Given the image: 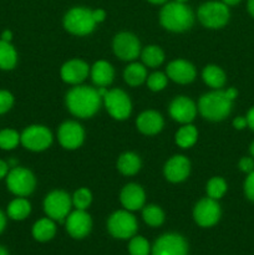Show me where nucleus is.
<instances>
[{
  "instance_id": "9d476101",
  "label": "nucleus",
  "mask_w": 254,
  "mask_h": 255,
  "mask_svg": "<svg viewBox=\"0 0 254 255\" xmlns=\"http://www.w3.org/2000/svg\"><path fill=\"white\" fill-rule=\"evenodd\" d=\"M20 142L30 151H42L51 144V132L44 126H30L20 136Z\"/></svg>"
},
{
  "instance_id": "58836bf2",
  "label": "nucleus",
  "mask_w": 254,
  "mask_h": 255,
  "mask_svg": "<svg viewBox=\"0 0 254 255\" xmlns=\"http://www.w3.org/2000/svg\"><path fill=\"white\" fill-rule=\"evenodd\" d=\"M239 168H241L243 172H248V173L253 172L254 169L253 159L249 158V157H244V158H242L241 162H239Z\"/></svg>"
},
{
  "instance_id": "412c9836",
  "label": "nucleus",
  "mask_w": 254,
  "mask_h": 255,
  "mask_svg": "<svg viewBox=\"0 0 254 255\" xmlns=\"http://www.w3.org/2000/svg\"><path fill=\"white\" fill-rule=\"evenodd\" d=\"M137 127L144 134H156L163 127V119L156 111H146L137 119Z\"/></svg>"
},
{
  "instance_id": "603ef678",
  "label": "nucleus",
  "mask_w": 254,
  "mask_h": 255,
  "mask_svg": "<svg viewBox=\"0 0 254 255\" xmlns=\"http://www.w3.org/2000/svg\"><path fill=\"white\" fill-rule=\"evenodd\" d=\"M148 1L153 2V4H162V2L167 1V0H148Z\"/></svg>"
},
{
  "instance_id": "393cba45",
  "label": "nucleus",
  "mask_w": 254,
  "mask_h": 255,
  "mask_svg": "<svg viewBox=\"0 0 254 255\" xmlns=\"http://www.w3.org/2000/svg\"><path fill=\"white\" fill-rule=\"evenodd\" d=\"M17 61V55L14 46L10 42L0 40V69H14Z\"/></svg>"
},
{
  "instance_id": "09e8293b",
  "label": "nucleus",
  "mask_w": 254,
  "mask_h": 255,
  "mask_svg": "<svg viewBox=\"0 0 254 255\" xmlns=\"http://www.w3.org/2000/svg\"><path fill=\"white\" fill-rule=\"evenodd\" d=\"M97 92H99L100 97H105V96H106V95H107V92H109V91H107V89H106V87H100V89H99V91H97Z\"/></svg>"
},
{
  "instance_id": "5701e85b",
  "label": "nucleus",
  "mask_w": 254,
  "mask_h": 255,
  "mask_svg": "<svg viewBox=\"0 0 254 255\" xmlns=\"http://www.w3.org/2000/svg\"><path fill=\"white\" fill-rule=\"evenodd\" d=\"M56 233V226L51 218H42L32 227V237L37 242H47L54 238Z\"/></svg>"
},
{
  "instance_id": "1a4fd4ad",
  "label": "nucleus",
  "mask_w": 254,
  "mask_h": 255,
  "mask_svg": "<svg viewBox=\"0 0 254 255\" xmlns=\"http://www.w3.org/2000/svg\"><path fill=\"white\" fill-rule=\"evenodd\" d=\"M71 203L69 194L62 191H55L45 198V213L54 221L62 222L69 214Z\"/></svg>"
},
{
  "instance_id": "ea45409f",
  "label": "nucleus",
  "mask_w": 254,
  "mask_h": 255,
  "mask_svg": "<svg viewBox=\"0 0 254 255\" xmlns=\"http://www.w3.org/2000/svg\"><path fill=\"white\" fill-rule=\"evenodd\" d=\"M233 125L236 128L242 129L248 125V122H247V119H244V117H237V119L233 121Z\"/></svg>"
},
{
  "instance_id": "f8f14e48",
  "label": "nucleus",
  "mask_w": 254,
  "mask_h": 255,
  "mask_svg": "<svg viewBox=\"0 0 254 255\" xmlns=\"http://www.w3.org/2000/svg\"><path fill=\"white\" fill-rule=\"evenodd\" d=\"M194 221L201 227H212L221 218V208L213 198H204L197 203L193 211Z\"/></svg>"
},
{
  "instance_id": "20e7f679",
  "label": "nucleus",
  "mask_w": 254,
  "mask_h": 255,
  "mask_svg": "<svg viewBox=\"0 0 254 255\" xmlns=\"http://www.w3.org/2000/svg\"><path fill=\"white\" fill-rule=\"evenodd\" d=\"M95 20L92 11L85 7H74L66 14L64 25L67 31L75 35H87L94 30Z\"/></svg>"
},
{
  "instance_id": "a18cd8bd",
  "label": "nucleus",
  "mask_w": 254,
  "mask_h": 255,
  "mask_svg": "<svg viewBox=\"0 0 254 255\" xmlns=\"http://www.w3.org/2000/svg\"><path fill=\"white\" fill-rule=\"evenodd\" d=\"M11 39H12V34H11V31H10V30H5V31H2L1 39H0V40H2V41L10 42V41H11Z\"/></svg>"
},
{
  "instance_id": "a19ab883",
  "label": "nucleus",
  "mask_w": 254,
  "mask_h": 255,
  "mask_svg": "<svg viewBox=\"0 0 254 255\" xmlns=\"http://www.w3.org/2000/svg\"><path fill=\"white\" fill-rule=\"evenodd\" d=\"M105 11L104 10H101V9H97V10H94V11H92V17H94V20H95V22H100V21H102V20L105 19Z\"/></svg>"
},
{
  "instance_id": "8fccbe9b",
  "label": "nucleus",
  "mask_w": 254,
  "mask_h": 255,
  "mask_svg": "<svg viewBox=\"0 0 254 255\" xmlns=\"http://www.w3.org/2000/svg\"><path fill=\"white\" fill-rule=\"evenodd\" d=\"M239 1H241V0H223V2L226 5H236L238 4Z\"/></svg>"
},
{
  "instance_id": "a878e982",
  "label": "nucleus",
  "mask_w": 254,
  "mask_h": 255,
  "mask_svg": "<svg viewBox=\"0 0 254 255\" xmlns=\"http://www.w3.org/2000/svg\"><path fill=\"white\" fill-rule=\"evenodd\" d=\"M31 212V206L25 198H16L7 206V216L14 221H22Z\"/></svg>"
},
{
  "instance_id": "4c0bfd02",
  "label": "nucleus",
  "mask_w": 254,
  "mask_h": 255,
  "mask_svg": "<svg viewBox=\"0 0 254 255\" xmlns=\"http://www.w3.org/2000/svg\"><path fill=\"white\" fill-rule=\"evenodd\" d=\"M244 191H246V196L254 202V171L251 172L249 176L247 177L246 183H244Z\"/></svg>"
},
{
  "instance_id": "b1692460",
  "label": "nucleus",
  "mask_w": 254,
  "mask_h": 255,
  "mask_svg": "<svg viewBox=\"0 0 254 255\" xmlns=\"http://www.w3.org/2000/svg\"><path fill=\"white\" fill-rule=\"evenodd\" d=\"M117 167H119L120 172L126 176H132V174L137 173L138 169L141 168V161H139L138 156L131 152L124 153L119 158L117 162Z\"/></svg>"
},
{
  "instance_id": "4468645a",
  "label": "nucleus",
  "mask_w": 254,
  "mask_h": 255,
  "mask_svg": "<svg viewBox=\"0 0 254 255\" xmlns=\"http://www.w3.org/2000/svg\"><path fill=\"white\" fill-rule=\"evenodd\" d=\"M114 51L120 59L133 60L139 54V41L129 32H121L114 40Z\"/></svg>"
},
{
  "instance_id": "c03bdc74",
  "label": "nucleus",
  "mask_w": 254,
  "mask_h": 255,
  "mask_svg": "<svg viewBox=\"0 0 254 255\" xmlns=\"http://www.w3.org/2000/svg\"><path fill=\"white\" fill-rule=\"evenodd\" d=\"M5 226H6V217H5V214L0 211V234L4 232Z\"/></svg>"
},
{
  "instance_id": "f3484780",
  "label": "nucleus",
  "mask_w": 254,
  "mask_h": 255,
  "mask_svg": "<svg viewBox=\"0 0 254 255\" xmlns=\"http://www.w3.org/2000/svg\"><path fill=\"white\" fill-rule=\"evenodd\" d=\"M167 75L174 82L178 84H188L196 77V70L193 65L184 60H176L167 66Z\"/></svg>"
},
{
  "instance_id": "a211bd4d",
  "label": "nucleus",
  "mask_w": 254,
  "mask_h": 255,
  "mask_svg": "<svg viewBox=\"0 0 254 255\" xmlns=\"http://www.w3.org/2000/svg\"><path fill=\"white\" fill-rule=\"evenodd\" d=\"M189 161L184 156H174L164 166V176L171 182H181L188 177Z\"/></svg>"
},
{
  "instance_id": "bb28decb",
  "label": "nucleus",
  "mask_w": 254,
  "mask_h": 255,
  "mask_svg": "<svg viewBox=\"0 0 254 255\" xmlns=\"http://www.w3.org/2000/svg\"><path fill=\"white\" fill-rule=\"evenodd\" d=\"M146 67L141 64H131L125 70V81L131 86H138L146 80Z\"/></svg>"
},
{
  "instance_id": "7c9ffc66",
  "label": "nucleus",
  "mask_w": 254,
  "mask_h": 255,
  "mask_svg": "<svg viewBox=\"0 0 254 255\" xmlns=\"http://www.w3.org/2000/svg\"><path fill=\"white\" fill-rule=\"evenodd\" d=\"M143 221L151 227H158L163 223L164 213L159 207L157 206H147L143 209Z\"/></svg>"
},
{
  "instance_id": "e433bc0d",
  "label": "nucleus",
  "mask_w": 254,
  "mask_h": 255,
  "mask_svg": "<svg viewBox=\"0 0 254 255\" xmlns=\"http://www.w3.org/2000/svg\"><path fill=\"white\" fill-rule=\"evenodd\" d=\"M14 104V97L6 90H0V115L9 111Z\"/></svg>"
},
{
  "instance_id": "6e6552de",
  "label": "nucleus",
  "mask_w": 254,
  "mask_h": 255,
  "mask_svg": "<svg viewBox=\"0 0 254 255\" xmlns=\"http://www.w3.org/2000/svg\"><path fill=\"white\" fill-rule=\"evenodd\" d=\"M188 244L179 234L169 233L159 237L153 244L152 255H187Z\"/></svg>"
},
{
  "instance_id": "37998d69",
  "label": "nucleus",
  "mask_w": 254,
  "mask_h": 255,
  "mask_svg": "<svg viewBox=\"0 0 254 255\" xmlns=\"http://www.w3.org/2000/svg\"><path fill=\"white\" fill-rule=\"evenodd\" d=\"M247 122H248V126L252 129H254V107L248 112V116H247Z\"/></svg>"
},
{
  "instance_id": "cd10ccee",
  "label": "nucleus",
  "mask_w": 254,
  "mask_h": 255,
  "mask_svg": "<svg viewBox=\"0 0 254 255\" xmlns=\"http://www.w3.org/2000/svg\"><path fill=\"white\" fill-rule=\"evenodd\" d=\"M203 80L208 86L213 89H221L226 82V75L218 66L209 65L203 70Z\"/></svg>"
},
{
  "instance_id": "39448f33",
  "label": "nucleus",
  "mask_w": 254,
  "mask_h": 255,
  "mask_svg": "<svg viewBox=\"0 0 254 255\" xmlns=\"http://www.w3.org/2000/svg\"><path fill=\"white\" fill-rule=\"evenodd\" d=\"M35 177L29 169L22 167H14L6 174V186L11 193L15 196L25 197L29 196L35 188Z\"/></svg>"
},
{
  "instance_id": "6ab92c4d",
  "label": "nucleus",
  "mask_w": 254,
  "mask_h": 255,
  "mask_svg": "<svg viewBox=\"0 0 254 255\" xmlns=\"http://www.w3.org/2000/svg\"><path fill=\"white\" fill-rule=\"evenodd\" d=\"M89 75V66L81 60H71L61 67V77L69 84H80Z\"/></svg>"
},
{
  "instance_id": "423d86ee",
  "label": "nucleus",
  "mask_w": 254,
  "mask_h": 255,
  "mask_svg": "<svg viewBox=\"0 0 254 255\" xmlns=\"http://www.w3.org/2000/svg\"><path fill=\"white\" fill-rule=\"evenodd\" d=\"M107 229L115 238H131L137 232V221L128 212L117 211L110 217L107 222Z\"/></svg>"
},
{
  "instance_id": "72a5a7b5",
  "label": "nucleus",
  "mask_w": 254,
  "mask_h": 255,
  "mask_svg": "<svg viewBox=\"0 0 254 255\" xmlns=\"http://www.w3.org/2000/svg\"><path fill=\"white\" fill-rule=\"evenodd\" d=\"M128 252L131 255H148L149 244L143 237H134L128 244Z\"/></svg>"
},
{
  "instance_id": "2f4dec72",
  "label": "nucleus",
  "mask_w": 254,
  "mask_h": 255,
  "mask_svg": "<svg viewBox=\"0 0 254 255\" xmlns=\"http://www.w3.org/2000/svg\"><path fill=\"white\" fill-rule=\"evenodd\" d=\"M20 134L16 131L10 128H5L0 131V148L5 151L14 149L19 144Z\"/></svg>"
},
{
  "instance_id": "dca6fc26",
  "label": "nucleus",
  "mask_w": 254,
  "mask_h": 255,
  "mask_svg": "<svg viewBox=\"0 0 254 255\" xmlns=\"http://www.w3.org/2000/svg\"><path fill=\"white\" fill-rule=\"evenodd\" d=\"M196 112L197 109L194 102L184 96L174 99L169 106V114H171L172 119L181 124H188V122L193 121V119L196 117Z\"/></svg>"
},
{
  "instance_id": "f704fd0d",
  "label": "nucleus",
  "mask_w": 254,
  "mask_h": 255,
  "mask_svg": "<svg viewBox=\"0 0 254 255\" xmlns=\"http://www.w3.org/2000/svg\"><path fill=\"white\" fill-rule=\"evenodd\" d=\"M92 201V196H91V192L86 188H80L75 192L74 197H72V203L74 206L76 207V209H85L91 204Z\"/></svg>"
},
{
  "instance_id": "3c124183",
  "label": "nucleus",
  "mask_w": 254,
  "mask_h": 255,
  "mask_svg": "<svg viewBox=\"0 0 254 255\" xmlns=\"http://www.w3.org/2000/svg\"><path fill=\"white\" fill-rule=\"evenodd\" d=\"M0 255H9V252H7V249L5 247L0 246Z\"/></svg>"
},
{
  "instance_id": "c85d7f7f",
  "label": "nucleus",
  "mask_w": 254,
  "mask_h": 255,
  "mask_svg": "<svg viewBox=\"0 0 254 255\" xmlns=\"http://www.w3.org/2000/svg\"><path fill=\"white\" fill-rule=\"evenodd\" d=\"M197 129L196 127L192 125H187V126L179 128V131L176 134V142L179 147L182 148H188V147L193 146L194 142L197 141Z\"/></svg>"
},
{
  "instance_id": "f03ea898",
  "label": "nucleus",
  "mask_w": 254,
  "mask_h": 255,
  "mask_svg": "<svg viewBox=\"0 0 254 255\" xmlns=\"http://www.w3.org/2000/svg\"><path fill=\"white\" fill-rule=\"evenodd\" d=\"M198 107L204 119L221 121L231 114L232 100L227 97L226 91L209 92L201 97Z\"/></svg>"
},
{
  "instance_id": "aec40b11",
  "label": "nucleus",
  "mask_w": 254,
  "mask_h": 255,
  "mask_svg": "<svg viewBox=\"0 0 254 255\" xmlns=\"http://www.w3.org/2000/svg\"><path fill=\"white\" fill-rule=\"evenodd\" d=\"M121 203L127 211H137L144 203V192L138 184H127L121 192Z\"/></svg>"
},
{
  "instance_id": "2eb2a0df",
  "label": "nucleus",
  "mask_w": 254,
  "mask_h": 255,
  "mask_svg": "<svg viewBox=\"0 0 254 255\" xmlns=\"http://www.w3.org/2000/svg\"><path fill=\"white\" fill-rule=\"evenodd\" d=\"M84 129L76 122H65L59 128V141L62 147L67 149H75L84 142Z\"/></svg>"
},
{
  "instance_id": "864d4df0",
  "label": "nucleus",
  "mask_w": 254,
  "mask_h": 255,
  "mask_svg": "<svg viewBox=\"0 0 254 255\" xmlns=\"http://www.w3.org/2000/svg\"><path fill=\"white\" fill-rule=\"evenodd\" d=\"M251 153L254 156V142H253V143H252V146H251Z\"/></svg>"
},
{
  "instance_id": "ddd939ff",
  "label": "nucleus",
  "mask_w": 254,
  "mask_h": 255,
  "mask_svg": "<svg viewBox=\"0 0 254 255\" xmlns=\"http://www.w3.org/2000/svg\"><path fill=\"white\" fill-rule=\"evenodd\" d=\"M91 217L82 209H76L66 219L67 233L75 239L85 238L91 231Z\"/></svg>"
},
{
  "instance_id": "5fc2aeb1",
  "label": "nucleus",
  "mask_w": 254,
  "mask_h": 255,
  "mask_svg": "<svg viewBox=\"0 0 254 255\" xmlns=\"http://www.w3.org/2000/svg\"><path fill=\"white\" fill-rule=\"evenodd\" d=\"M177 1H178V2H184V1H186V0H177Z\"/></svg>"
},
{
  "instance_id": "de8ad7c7",
  "label": "nucleus",
  "mask_w": 254,
  "mask_h": 255,
  "mask_svg": "<svg viewBox=\"0 0 254 255\" xmlns=\"http://www.w3.org/2000/svg\"><path fill=\"white\" fill-rule=\"evenodd\" d=\"M248 10L252 16L254 17V0H248Z\"/></svg>"
},
{
  "instance_id": "c756f323",
  "label": "nucleus",
  "mask_w": 254,
  "mask_h": 255,
  "mask_svg": "<svg viewBox=\"0 0 254 255\" xmlns=\"http://www.w3.org/2000/svg\"><path fill=\"white\" fill-rule=\"evenodd\" d=\"M163 51L158 46H154V45L147 46L142 51V61H143L144 65H147L149 67L159 66L163 62Z\"/></svg>"
},
{
  "instance_id": "f257e3e1",
  "label": "nucleus",
  "mask_w": 254,
  "mask_h": 255,
  "mask_svg": "<svg viewBox=\"0 0 254 255\" xmlns=\"http://www.w3.org/2000/svg\"><path fill=\"white\" fill-rule=\"evenodd\" d=\"M66 104L72 115L86 119V117L94 116L100 109L101 97L99 92L92 87H74L67 94Z\"/></svg>"
},
{
  "instance_id": "79ce46f5",
  "label": "nucleus",
  "mask_w": 254,
  "mask_h": 255,
  "mask_svg": "<svg viewBox=\"0 0 254 255\" xmlns=\"http://www.w3.org/2000/svg\"><path fill=\"white\" fill-rule=\"evenodd\" d=\"M7 173H9V164L2 161V159H0V179L6 177Z\"/></svg>"
},
{
  "instance_id": "9b49d317",
  "label": "nucleus",
  "mask_w": 254,
  "mask_h": 255,
  "mask_svg": "<svg viewBox=\"0 0 254 255\" xmlns=\"http://www.w3.org/2000/svg\"><path fill=\"white\" fill-rule=\"evenodd\" d=\"M105 99V105L114 119L125 120L131 114V101L128 96L122 90L115 89L107 92Z\"/></svg>"
},
{
  "instance_id": "49530a36",
  "label": "nucleus",
  "mask_w": 254,
  "mask_h": 255,
  "mask_svg": "<svg viewBox=\"0 0 254 255\" xmlns=\"http://www.w3.org/2000/svg\"><path fill=\"white\" fill-rule=\"evenodd\" d=\"M237 94H238V92H237V90L233 89V87H232V89H229V90H227V91H226L227 97H228L229 100H232V101H233V100L236 99Z\"/></svg>"
},
{
  "instance_id": "0eeeda50",
  "label": "nucleus",
  "mask_w": 254,
  "mask_h": 255,
  "mask_svg": "<svg viewBox=\"0 0 254 255\" xmlns=\"http://www.w3.org/2000/svg\"><path fill=\"white\" fill-rule=\"evenodd\" d=\"M198 19L207 27H212V29L222 27L227 24L229 19L228 7L224 2H206L199 7Z\"/></svg>"
},
{
  "instance_id": "c9c22d12",
  "label": "nucleus",
  "mask_w": 254,
  "mask_h": 255,
  "mask_svg": "<svg viewBox=\"0 0 254 255\" xmlns=\"http://www.w3.org/2000/svg\"><path fill=\"white\" fill-rule=\"evenodd\" d=\"M148 87L152 91H161L167 85V76L162 72H154L147 80Z\"/></svg>"
},
{
  "instance_id": "473e14b6",
  "label": "nucleus",
  "mask_w": 254,
  "mask_h": 255,
  "mask_svg": "<svg viewBox=\"0 0 254 255\" xmlns=\"http://www.w3.org/2000/svg\"><path fill=\"white\" fill-rule=\"evenodd\" d=\"M227 191V184L224 179L219 178V177H214L207 184V192H208L209 198L218 199L226 193Z\"/></svg>"
},
{
  "instance_id": "7ed1b4c3",
  "label": "nucleus",
  "mask_w": 254,
  "mask_h": 255,
  "mask_svg": "<svg viewBox=\"0 0 254 255\" xmlns=\"http://www.w3.org/2000/svg\"><path fill=\"white\" fill-rule=\"evenodd\" d=\"M161 24L171 31H183L193 24V12L183 2H169L161 11Z\"/></svg>"
},
{
  "instance_id": "4be33fe9",
  "label": "nucleus",
  "mask_w": 254,
  "mask_h": 255,
  "mask_svg": "<svg viewBox=\"0 0 254 255\" xmlns=\"http://www.w3.org/2000/svg\"><path fill=\"white\" fill-rule=\"evenodd\" d=\"M92 81L99 86L105 87L114 80V69L106 61H97L91 70Z\"/></svg>"
}]
</instances>
